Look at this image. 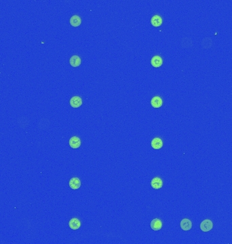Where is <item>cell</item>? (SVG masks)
Segmentation results:
<instances>
[{
	"mask_svg": "<svg viewBox=\"0 0 232 244\" xmlns=\"http://www.w3.org/2000/svg\"><path fill=\"white\" fill-rule=\"evenodd\" d=\"M213 228L212 222L209 219L204 220L200 224V229L203 232H208Z\"/></svg>",
	"mask_w": 232,
	"mask_h": 244,
	"instance_id": "6da1fadb",
	"label": "cell"
},
{
	"mask_svg": "<svg viewBox=\"0 0 232 244\" xmlns=\"http://www.w3.org/2000/svg\"><path fill=\"white\" fill-rule=\"evenodd\" d=\"M151 186L154 189H160L163 186V180L160 177H155L151 181Z\"/></svg>",
	"mask_w": 232,
	"mask_h": 244,
	"instance_id": "7a4b0ae2",
	"label": "cell"
},
{
	"mask_svg": "<svg viewBox=\"0 0 232 244\" xmlns=\"http://www.w3.org/2000/svg\"><path fill=\"white\" fill-rule=\"evenodd\" d=\"M192 225H193L192 222L188 219H183L181 221H180V228L185 231L191 230V228H192Z\"/></svg>",
	"mask_w": 232,
	"mask_h": 244,
	"instance_id": "3957f363",
	"label": "cell"
},
{
	"mask_svg": "<svg viewBox=\"0 0 232 244\" xmlns=\"http://www.w3.org/2000/svg\"><path fill=\"white\" fill-rule=\"evenodd\" d=\"M150 226L152 230L153 231H160L161 230V228H162L163 224L160 219H154L153 220H152V222H151Z\"/></svg>",
	"mask_w": 232,
	"mask_h": 244,
	"instance_id": "277c9868",
	"label": "cell"
},
{
	"mask_svg": "<svg viewBox=\"0 0 232 244\" xmlns=\"http://www.w3.org/2000/svg\"><path fill=\"white\" fill-rule=\"evenodd\" d=\"M69 146L73 149H78L81 146L80 138L77 136H73L69 140Z\"/></svg>",
	"mask_w": 232,
	"mask_h": 244,
	"instance_id": "5b68a950",
	"label": "cell"
},
{
	"mask_svg": "<svg viewBox=\"0 0 232 244\" xmlns=\"http://www.w3.org/2000/svg\"><path fill=\"white\" fill-rule=\"evenodd\" d=\"M70 105H71L73 108H78V107L81 106L82 105V99L80 97H72L70 99Z\"/></svg>",
	"mask_w": 232,
	"mask_h": 244,
	"instance_id": "8992f818",
	"label": "cell"
},
{
	"mask_svg": "<svg viewBox=\"0 0 232 244\" xmlns=\"http://www.w3.org/2000/svg\"><path fill=\"white\" fill-rule=\"evenodd\" d=\"M163 104V101L161 99V97H158V96H156L152 99L151 100V105L153 107V108L158 109L160 108V107L162 106Z\"/></svg>",
	"mask_w": 232,
	"mask_h": 244,
	"instance_id": "52a82bcc",
	"label": "cell"
},
{
	"mask_svg": "<svg viewBox=\"0 0 232 244\" xmlns=\"http://www.w3.org/2000/svg\"><path fill=\"white\" fill-rule=\"evenodd\" d=\"M151 145L153 149L159 150L161 149L163 147V141L160 138H154L151 142Z\"/></svg>",
	"mask_w": 232,
	"mask_h": 244,
	"instance_id": "ba28073f",
	"label": "cell"
},
{
	"mask_svg": "<svg viewBox=\"0 0 232 244\" xmlns=\"http://www.w3.org/2000/svg\"><path fill=\"white\" fill-rule=\"evenodd\" d=\"M69 226L70 228L72 229V230H77V229H79L81 227V222L78 219H77V218H73V219L70 220L69 223Z\"/></svg>",
	"mask_w": 232,
	"mask_h": 244,
	"instance_id": "9c48e42d",
	"label": "cell"
},
{
	"mask_svg": "<svg viewBox=\"0 0 232 244\" xmlns=\"http://www.w3.org/2000/svg\"><path fill=\"white\" fill-rule=\"evenodd\" d=\"M69 187L73 190H77L81 187L80 180L78 178H77V177L72 178L69 180Z\"/></svg>",
	"mask_w": 232,
	"mask_h": 244,
	"instance_id": "30bf717a",
	"label": "cell"
},
{
	"mask_svg": "<svg viewBox=\"0 0 232 244\" xmlns=\"http://www.w3.org/2000/svg\"><path fill=\"white\" fill-rule=\"evenodd\" d=\"M151 64L154 68H159L163 64V60L160 56H154L151 60Z\"/></svg>",
	"mask_w": 232,
	"mask_h": 244,
	"instance_id": "8fae6325",
	"label": "cell"
},
{
	"mask_svg": "<svg viewBox=\"0 0 232 244\" xmlns=\"http://www.w3.org/2000/svg\"><path fill=\"white\" fill-rule=\"evenodd\" d=\"M82 60L80 58V56H77V55H73L69 59V63L73 67H77L81 65Z\"/></svg>",
	"mask_w": 232,
	"mask_h": 244,
	"instance_id": "7c38bea8",
	"label": "cell"
},
{
	"mask_svg": "<svg viewBox=\"0 0 232 244\" xmlns=\"http://www.w3.org/2000/svg\"><path fill=\"white\" fill-rule=\"evenodd\" d=\"M162 18L159 15L153 16L151 19V23L155 27H158L162 24Z\"/></svg>",
	"mask_w": 232,
	"mask_h": 244,
	"instance_id": "4fadbf2b",
	"label": "cell"
},
{
	"mask_svg": "<svg viewBox=\"0 0 232 244\" xmlns=\"http://www.w3.org/2000/svg\"><path fill=\"white\" fill-rule=\"evenodd\" d=\"M70 24L72 26V27H78L82 23V20H81V18L77 16V15H73L70 18Z\"/></svg>",
	"mask_w": 232,
	"mask_h": 244,
	"instance_id": "5bb4252c",
	"label": "cell"
}]
</instances>
